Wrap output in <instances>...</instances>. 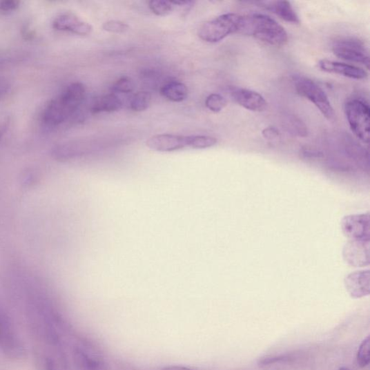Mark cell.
<instances>
[{
	"label": "cell",
	"mask_w": 370,
	"mask_h": 370,
	"mask_svg": "<svg viewBox=\"0 0 370 370\" xmlns=\"http://www.w3.org/2000/svg\"><path fill=\"white\" fill-rule=\"evenodd\" d=\"M299 359L297 353H282L262 358L257 361V366L263 370H289L298 364Z\"/></svg>",
	"instance_id": "cell-16"
},
{
	"label": "cell",
	"mask_w": 370,
	"mask_h": 370,
	"mask_svg": "<svg viewBox=\"0 0 370 370\" xmlns=\"http://www.w3.org/2000/svg\"><path fill=\"white\" fill-rule=\"evenodd\" d=\"M342 228L344 234L353 241L369 240V213L348 215L342 220Z\"/></svg>",
	"instance_id": "cell-8"
},
{
	"label": "cell",
	"mask_w": 370,
	"mask_h": 370,
	"mask_svg": "<svg viewBox=\"0 0 370 370\" xmlns=\"http://www.w3.org/2000/svg\"><path fill=\"white\" fill-rule=\"evenodd\" d=\"M0 351L13 359L23 358V345L15 332L10 319L0 312Z\"/></svg>",
	"instance_id": "cell-7"
},
{
	"label": "cell",
	"mask_w": 370,
	"mask_h": 370,
	"mask_svg": "<svg viewBox=\"0 0 370 370\" xmlns=\"http://www.w3.org/2000/svg\"><path fill=\"white\" fill-rule=\"evenodd\" d=\"M148 4L150 11L158 17H166L175 8L171 1H165V0H151Z\"/></svg>",
	"instance_id": "cell-21"
},
{
	"label": "cell",
	"mask_w": 370,
	"mask_h": 370,
	"mask_svg": "<svg viewBox=\"0 0 370 370\" xmlns=\"http://www.w3.org/2000/svg\"><path fill=\"white\" fill-rule=\"evenodd\" d=\"M318 68L323 72L343 75L351 79L364 80L368 76V73L361 68L328 59L320 60Z\"/></svg>",
	"instance_id": "cell-14"
},
{
	"label": "cell",
	"mask_w": 370,
	"mask_h": 370,
	"mask_svg": "<svg viewBox=\"0 0 370 370\" xmlns=\"http://www.w3.org/2000/svg\"><path fill=\"white\" fill-rule=\"evenodd\" d=\"M242 17L236 13H226L203 23L197 30V35L208 43H217L231 35L239 33Z\"/></svg>",
	"instance_id": "cell-3"
},
{
	"label": "cell",
	"mask_w": 370,
	"mask_h": 370,
	"mask_svg": "<svg viewBox=\"0 0 370 370\" xmlns=\"http://www.w3.org/2000/svg\"><path fill=\"white\" fill-rule=\"evenodd\" d=\"M286 128L291 133L299 136H306L307 135V130L306 126L303 124L302 121L296 117L289 118L286 121Z\"/></svg>",
	"instance_id": "cell-28"
},
{
	"label": "cell",
	"mask_w": 370,
	"mask_h": 370,
	"mask_svg": "<svg viewBox=\"0 0 370 370\" xmlns=\"http://www.w3.org/2000/svg\"><path fill=\"white\" fill-rule=\"evenodd\" d=\"M333 54L338 58L364 66L369 69V55L364 43L356 39H344L334 42Z\"/></svg>",
	"instance_id": "cell-6"
},
{
	"label": "cell",
	"mask_w": 370,
	"mask_h": 370,
	"mask_svg": "<svg viewBox=\"0 0 370 370\" xmlns=\"http://www.w3.org/2000/svg\"><path fill=\"white\" fill-rule=\"evenodd\" d=\"M19 5L20 2L17 0H4L0 2V11L10 12L17 10Z\"/></svg>",
	"instance_id": "cell-30"
},
{
	"label": "cell",
	"mask_w": 370,
	"mask_h": 370,
	"mask_svg": "<svg viewBox=\"0 0 370 370\" xmlns=\"http://www.w3.org/2000/svg\"><path fill=\"white\" fill-rule=\"evenodd\" d=\"M239 33L275 46H284L288 41V35L284 28L269 15L262 13L242 17Z\"/></svg>",
	"instance_id": "cell-2"
},
{
	"label": "cell",
	"mask_w": 370,
	"mask_h": 370,
	"mask_svg": "<svg viewBox=\"0 0 370 370\" xmlns=\"http://www.w3.org/2000/svg\"><path fill=\"white\" fill-rule=\"evenodd\" d=\"M10 126V117L7 115H0V141L7 133Z\"/></svg>",
	"instance_id": "cell-32"
},
{
	"label": "cell",
	"mask_w": 370,
	"mask_h": 370,
	"mask_svg": "<svg viewBox=\"0 0 370 370\" xmlns=\"http://www.w3.org/2000/svg\"><path fill=\"white\" fill-rule=\"evenodd\" d=\"M135 83L129 77H121L113 86V90L121 94H130L135 90Z\"/></svg>",
	"instance_id": "cell-26"
},
{
	"label": "cell",
	"mask_w": 370,
	"mask_h": 370,
	"mask_svg": "<svg viewBox=\"0 0 370 370\" xmlns=\"http://www.w3.org/2000/svg\"><path fill=\"white\" fill-rule=\"evenodd\" d=\"M217 139L208 135H191L190 148L194 149H206L217 144Z\"/></svg>",
	"instance_id": "cell-22"
},
{
	"label": "cell",
	"mask_w": 370,
	"mask_h": 370,
	"mask_svg": "<svg viewBox=\"0 0 370 370\" xmlns=\"http://www.w3.org/2000/svg\"><path fill=\"white\" fill-rule=\"evenodd\" d=\"M344 257L347 263L353 266L362 267L369 264V240L351 241L347 244Z\"/></svg>",
	"instance_id": "cell-13"
},
{
	"label": "cell",
	"mask_w": 370,
	"mask_h": 370,
	"mask_svg": "<svg viewBox=\"0 0 370 370\" xmlns=\"http://www.w3.org/2000/svg\"><path fill=\"white\" fill-rule=\"evenodd\" d=\"M151 98L149 92L139 91L136 92L130 101V109L137 113L146 110L150 104Z\"/></svg>",
	"instance_id": "cell-20"
},
{
	"label": "cell",
	"mask_w": 370,
	"mask_h": 370,
	"mask_svg": "<svg viewBox=\"0 0 370 370\" xmlns=\"http://www.w3.org/2000/svg\"><path fill=\"white\" fill-rule=\"evenodd\" d=\"M295 85L300 96L313 103L327 119L331 121L334 119V111L329 97L325 91L315 82L304 77H298L295 79Z\"/></svg>",
	"instance_id": "cell-5"
},
{
	"label": "cell",
	"mask_w": 370,
	"mask_h": 370,
	"mask_svg": "<svg viewBox=\"0 0 370 370\" xmlns=\"http://www.w3.org/2000/svg\"><path fill=\"white\" fill-rule=\"evenodd\" d=\"M259 4L287 23L298 24L300 22L297 12L289 1H266Z\"/></svg>",
	"instance_id": "cell-17"
},
{
	"label": "cell",
	"mask_w": 370,
	"mask_h": 370,
	"mask_svg": "<svg viewBox=\"0 0 370 370\" xmlns=\"http://www.w3.org/2000/svg\"><path fill=\"white\" fill-rule=\"evenodd\" d=\"M122 102L115 94H110L98 99L90 108L92 115L101 113H115L121 109Z\"/></svg>",
	"instance_id": "cell-18"
},
{
	"label": "cell",
	"mask_w": 370,
	"mask_h": 370,
	"mask_svg": "<svg viewBox=\"0 0 370 370\" xmlns=\"http://www.w3.org/2000/svg\"><path fill=\"white\" fill-rule=\"evenodd\" d=\"M191 136L173 134H161L149 137L146 146L158 152H173L190 148Z\"/></svg>",
	"instance_id": "cell-9"
},
{
	"label": "cell",
	"mask_w": 370,
	"mask_h": 370,
	"mask_svg": "<svg viewBox=\"0 0 370 370\" xmlns=\"http://www.w3.org/2000/svg\"><path fill=\"white\" fill-rule=\"evenodd\" d=\"M346 116L354 135L368 144L370 134V110L367 102L360 99L349 100L345 105Z\"/></svg>",
	"instance_id": "cell-4"
},
{
	"label": "cell",
	"mask_w": 370,
	"mask_h": 370,
	"mask_svg": "<svg viewBox=\"0 0 370 370\" xmlns=\"http://www.w3.org/2000/svg\"><path fill=\"white\" fill-rule=\"evenodd\" d=\"M171 3H173L174 6H184L189 5L191 3H193V2L192 1H185V0H179V1H171Z\"/></svg>",
	"instance_id": "cell-34"
},
{
	"label": "cell",
	"mask_w": 370,
	"mask_h": 370,
	"mask_svg": "<svg viewBox=\"0 0 370 370\" xmlns=\"http://www.w3.org/2000/svg\"><path fill=\"white\" fill-rule=\"evenodd\" d=\"M162 370H193L188 367H182V366H168L165 367Z\"/></svg>",
	"instance_id": "cell-33"
},
{
	"label": "cell",
	"mask_w": 370,
	"mask_h": 370,
	"mask_svg": "<svg viewBox=\"0 0 370 370\" xmlns=\"http://www.w3.org/2000/svg\"><path fill=\"white\" fill-rule=\"evenodd\" d=\"M86 92L82 83L70 84L45 107L42 117L44 124L52 128L64 124L79 110L85 99Z\"/></svg>",
	"instance_id": "cell-1"
},
{
	"label": "cell",
	"mask_w": 370,
	"mask_h": 370,
	"mask_svg": "<svg viewBox=\"0 0 370 370\" xmlns=\"http://www.w3.org/2000/svg\"><path fill=\"white\" fill-rule=\"evenodd\" d=\"M41 366L42 370H69L64 360L49 356L42 357Z\"/></svg>",
	"instance_id": "cell-24"
},
{
	"label": "cell",
	"mask_w": 370,
	"mask_h": 370,
	"mask_svg": "<svg viewBox=\"0 0 370 370\" xmlns=\"http://www.w3.org/2000/svg\"><path fill=\"white\" fill-rule=\"evenodd\" d=\"M10 90L11 86L9 81L6 79L3 78V77H0V102L7 98Z\"/></svg>",
	"instance_id": "cell-29"
},
{
	"label": "cell",
	"mask_w": 370,
	"mask_h": 370,
	"mask_svg": "<svg viewBox=\"0 0 370 370\" xmlns=\"http://www.w3.org/2000/svg\"><path fill=\"white\" fill-rule=\"evenodd\" d=\"M161 95L169 101L182 102L187 99L188 89L184 84L178 81H171L164 85Z\"/></svg>",
	"instance_id": "cell-19"
},
{
	"label": "cell",
	"mask_w": 370,
	"mask_h": 370,
	"mask_svg": "<svg viewBox=\"0 0 370 370\" xmlns=\"http://www.w3.org/2000/svg\"><path fill=\"white\" fill-rule=\"evenodd\" d=\"M53 28L59 32H70L79 36L89 35L92 30L90 24L84 21L72 12L59 14L53 21Z\"/></svg>",
	"instance_id": "cell-10"
},
{
	"label": "cell",
	"mask_w": 370,
	"mask_h": 370,
	"mask_svg": "<svg viewBox=\"0 0 370 370\" xmlns=\"http://www.w3.org/2000/svg\"><path fill=\"white\" fill-rule=\"evenodd\" d=\"M338 370H351V369L347 367H342L339 368Z\"/></svg>",
	"instance_id": "cell-35"
},
{
	"label": "cell",
	"mask_w": 370,
	"mask_h": 370,
	"mask_svg": "<svg viewBox=\"0 0 370 370\" xmlns=\"http://www.w3.org/2000/svg\"><path fill=\"white\" fill-rule=\"evenodd\" d=\"M262 135H263L264 138L268 141L277 140V139H279L281 136L279 130L274 127H268L265 128L263 131H262Z\"/></svg>",
	"instance_id": "cell-31"
},
{
	"label": "cell",
	"mask_w": 370,
	"mask_h": 370,
	"mask_svg": "<svg viewBox=\"0 0 370 370\" xmlns=\"http://www.w3.org/2000/svg\"><path fill=\"white\" fill-rule=\"evenodd\" d=\"M205 104L209 110L218 113L226 106V100L220 95L212 94L206 98Z\"/></svg>",
	"instance_id": "cell-25"
},
{
	"label": "cell",
	"mask_w": 370,
	"mask_h": 370,
	"mask_svg": "<svg viewBox=\"0 0 370 370\" xmlns=\"http://www.w3.org/2000/svg\"><path fill=\"white\" fill-rule=\"evenodd\" d=\"M75 363L79 370H110L109 364L96 351L84 347L75 348Z\"/></svg>",
	"instance_id": "cell-12"
},
{
	"label": "cell",
	"mask_w": 370,
	"mask_h": 370,
	"mask_svg": "<svg viewBox=\"0 0 370 370\" xmlns=\"http://www.w3.org/2000/svg\"><path fill=\"white\" fill-rule=\"evenodd\" d=\"M103 29L106 32L112 34H124L129 30V26L119 21H110L104 23Z\"/></svg>",
	"instance_id": "cell-27"
},
{
	"label": "cell",
	"mask_w": 370,
	"mask_h": 370,
	"mask_svg": "<svg viewBox=\"0 0 370 370\" xmlns=\"http://www.w3.org/2000/svg\"><path fill=\"white\" fill-rule=\"evenodd\" d=\"M231 97L244 109L253 112H263L266 109L267 101L259 92L242 88H233L229 91Z\"/></svg>",
	"instance_id": "cell-11"
},
{
	"label": "cell",
	"mask_w": 370,
	"mask_h": 370,
	"mask_svg": "<svg viewBox=\"0 0 370 370\" xmlns=\"http://www.w3.org/2000/svg\"><path fill=\"white\" fill-rule=\"evenodd\" d=\"M345 286L349 295L353 299L368 296L370 293L369 271L353 272L347 276Z\"/></svg>",
	"instance_id": "cell-15"
},
{
	"label": "cell",
	"mask_w": 370,
	"mask_h": 370,
	"mask_svg": "<svg viewBox=\"0 0 370 370\" xmlns=\"http://www.w3.org/2000/svg\"><path fill=\"white\" fill-rule=\"evenodd\" d=\"M357 362L361 368H365L370 363V337L367 335L360 344L358 353Z\"/></svg>",
	"instance_id": "cell-23"
}]
</instances>
